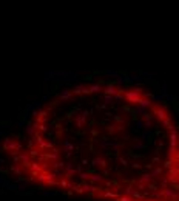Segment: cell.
<instances>
[{
	"mask_svg": "<svg viewBox=\"0 0 179 201\" xmlns=\"http://www.w3.org/2000/svg\"><path fill=\"white\" fill-rule=\"evenodd\" d=\"M141 96H142V91H141L139 88H137V90L131 88V90L125 91V99L128 100L130 104H137L139 100H141Z\"/></svg>",
	"mask_w": 179,
	"mask_h": 201,
	"instance_id": "1",
	"label": "cell"
}]
</instances>
